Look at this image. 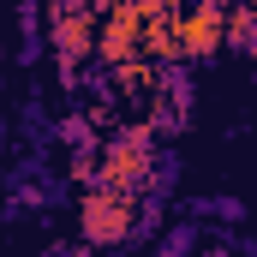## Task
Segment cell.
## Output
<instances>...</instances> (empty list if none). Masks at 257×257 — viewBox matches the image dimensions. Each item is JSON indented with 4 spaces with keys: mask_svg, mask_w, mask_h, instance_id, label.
Wrapping results in <instances>:
<instances>
[{
    "mask_svg": "<svg viewBox=\"0 0 257 257\" xmlns=\"http://www.w3.org/2000/svg\"><path fill=\"white\" fill-rule=\"evenodd\" d=\"M84 239L90 245H120V239H132V197L126 192H96L90 203H84Z\"/></svg>",
    "mask_w": 257,
    "mask_h": 257,
    "instance_id": "obj_1",
    "label": "cell"
},
{
    "mask_svg": "<svg viewBox=\"0 0 257 257\" xmlns=\"http://www.w3.org/2000/svg\"><path fill=\"white\" fill-rule=\"evenodd\" d=\"M150 162H156V156H150V138H144V132H120V138L108 144V186H114V192L138 186V180L150 174Z\"/></svg>",
    "mask_w": 257,
    "mask_h": 257,
    "instance_id": "obj_2",
    "label": "cell"
},
{
    "mask_svg": "<svg viewBox=\"0 0 257 257\" xmlns=\"http://www.w3.org/2000/svg\"><path fill=\"white\" fill-rule=\"evenodd\" d=\"M48 36H54V54H60L66 66H78L84 54H90V12H84L78 0H60V6H54V30H48Z\"/></svg>",
    "mask_w": 257,
    "mask_h": 257,
    "instance_id": "obj_3",
    "label": "cell"
},
{
    "mask_svg": "<svg viewBox=\"0 0 257 257\" xmlns=\"http://www.w3.org/2000/svg\"><path fill=\"white\" fill-rule=\"evenodd\" d=\"M221 30H227V18H221V6L209 0V6H197L180 18V48L186 54H209V48H221Z\"/></svg>",
    "mask_w": 257,
    "mask_h": 257,
    "instance_id": "obj_4",
    "label": "cell"
},
{
    "mask_svg": "<svg viewBox=\"0 0 257 257\" xmlns=\"http://www.w3.org/2000/svg\"><path fill=\"white\" fill-rule=\"evenodd\" d=\"M192 245H197V233H192V227H174L168 239H156V251H150V257H186Z\"/></svg>",
    "mask_w": 257,
    "mask_h": 257,
    "instance_id": "obj_5",
    "label": "cell"
},
{
    "mask_svg": "<svg viewBox=\"0 0 257 257\" xmlns=\"http://www.w3.org/2000/svg\"><path fill=\"white\" fill-rule=\"evenodd\" d=\"M60 138H66V144H84L90 132H84V120H60Z\"/></svg>",
    "mask_w": 257,
    "mask_h": 257,
    "instance_id": "obj_6",
    "label": "cell"
},
{
    "mask_svg": "<svg viewBox=\"0 0 257 257\" xmlns=\"http://www.w3.org/2000/svg\"><path fill=\"white\" fill-rule=\"evenodd\" d=\"M203 257H227V251H203Z\"/></svg>",
    "mask_w": 257,
    "mask_h": 257,
    "instance_id": "obj_7",
    "label": "cell"
}]
</instances>
